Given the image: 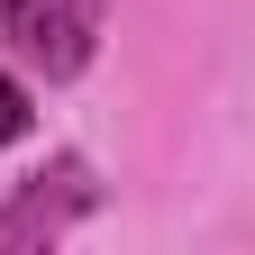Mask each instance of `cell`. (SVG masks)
I'll use <instances>...</instances> for the list:
<instances>
[{
    "label": "cell",
    "mask_w": 255,
    "mask_h": 255,
    "mask_svg": "<svg viewBox=\"0 0 255 255\" xmlns=\"http://www.w3.org/2000/svg\"><path fill=\"white\" fill-rule=\"evenodd\" d=\"M101 210V173H91V155H46L37 173H27L9 201H0V255H37V246H64L82 228V219Z\"/></svg>",
    "instance_id": "obj_1"
},
{
    "label": "cell",
    "mask_w": 255,
    "mask_h": 255,
    "mask_svg": "<svg viewBox=\"0 0 255 255\" xmlns=\"http://www.w3.org/2000/svg\"><path fill=\"white\" fill-rule=\"evenodd\" d=\"M0 46L27 73L73 82L101 55V0H0Z\"/></svg>",
    "instance_id": "obj_2"
},
{
    "label": "cell",
    "mask_w": 255,
    "mask_h": 255,
    "mask_svg": "<svg viewBox=\"0 0 255 255\" xmlns=\"http://www.w3.org/2000/svg\"><path fill=\"white\" fill-rule=\"evenodd\" d=\"M27 128H37V91H27V73L0 64V146H27Z\"/></svg>",
    "instance_id": "obj_3"
}]
</instances>
